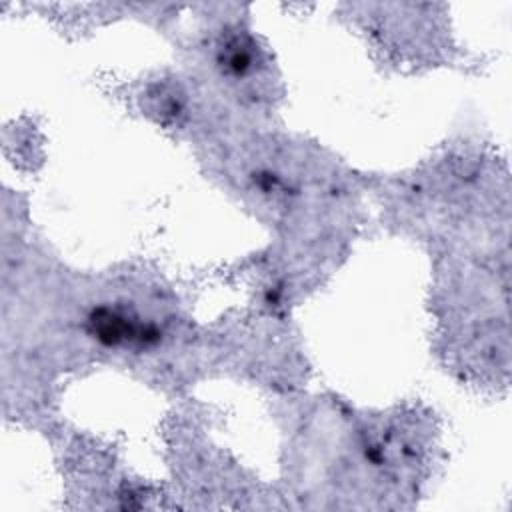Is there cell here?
<instances>
[{
    "mask_svg": "<svg viewBox=\"0 0 512 512\" xmlns=\"http://www.w3.org/2000/svg\"><path fill=\"white\" fill-rule=\"evenodd\" d=\"M88 328H90V334L106 346H120V344L150 346L158 342L162 336L160 328H156L154 324L138 322L134 316L108 306H100L90 314Z\"/></svg>",
    "mask_w": 512,
    "mask_h": 512,
    "instance_id": "1",
    "label": "cell"
},
{
    "mask_svg": "<svg viewBox=\"0 0 512 512\" xmlns=\"http://www.w3.org/2000/svg\"><path fill=\"white\" fill-rule=\"evenodd\" d=\"M230 50L224 54V58H222V62H224V66L232 72V74H236V76H242V74H246L252 66H254V54H252V50H248V46H244V44H232V46H228Z\"/></svg>",
    "mask_w": 512,
    "mask_h": 512,
    "instance_id": "2",
    "label": "cell"
}]
</instances>
